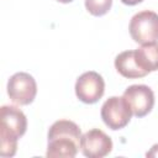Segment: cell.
Instances as JSON below:
<instances>
[{"instance_id": "cell-1", "label": "cell", "mask_w": 158, "mask_h": 158, "mask_svg": "<svg viewBox=\"0 0 158 158\" xmlns=\"http://www.w3.org/2000/svg\"><path fill=\"white\" fill-rule=\"evenodd\" d=\"M81 131L70 120H58L48 130L47 157L73 158L80 148Z\"/></svg>"}, {"instance_id": "cell-2", "label": "cell", "mask_w": 158, "mask_h": 158, "mask_svg": "<svg viewBox=\"0 0 158 158\" xmlns=\"http://www.w3.org/2000/svg\"><path fill=\"white\" fill-rule=\"evenodd\" d=\"M27 128L25 114L16 106L4 105L0 109V156L12 157L17 149V141Z\"/></svg>"}, {"instance_id": "cell-3", "label": "cell", "mask_w": 158, "mask_h": 158, "mask_svg": "<svg viewBox=\"0 0 158 158\" xmlns=\"http://www.w3.org/2000/svg\"><path fill=\"white\" fill-rule=\"evenodd\" d=\"M132 40L139 44L158 42V14L143 10L132 16L128 25Z\"/></svg>"}, {"instance_id": "cell-4", "label": "cell", "mask_w": 158, "mask_h": 158, "mask_svg": "<svg viewBox=\"0 0 158 158\" xmlns=\"http://www.w3.org/2000/svg\"><path fill=\"white\" fill-rule=\"evenodd\" d=\"M37 94V84L35 78L25 72L15 73L7 81V95L12 102L17 105L31 104Z\"/></svg>"}, {"instance_id": "cell-5", "label": "cell", "mask_w": 158, "mask_h": 158, "mask_svg": "<svg viewBox=\"0 0 158 158\" xmlns=\"http://www.w3.org/2000/svg\"><path fill=\"white\" fill-rule=\"evenodd\" d=\"M100 115L104 123L109 128L116 131L128 125L132 111L122 96H111L102 104Z\"/></svg>"}, {"instance_id": "cell-6", "label": "cell", "mask_w": 158, "mask_h": 158, "mask_svg": "<svg viewBox=\"0 0 158 158\" xmlns=\"http://www.w3.org/2000/svg\"><path fill=\"white\" fill-rule=\"evenodd\" d=\"M122 98L136 117L148 115L154 106V93L144 84H133L126 88Z\"/></svg>"}, {"instance_id": "cell-7", "label": "cell", "mask_w": 158, "mask_h": 158, "mask_svg": "<svg viewBox=\"0 0 158 158\" xmlns=\"http://www.w3.org/2000/svg\"><path fill=\"white\" fill-rule=\"evenodd\" d=\"M74 89L75 95L80 101L84 104H95L105 93V81L99 73L89 70L77 79Z\"/></svg>"}, {"instance_id": "cell-8", "label": "cell", "mask_w": 158, "mask_h": 158, "mask_svg": "<svg viewBox=\"0 0 158 158\" xmlns=\"http://www.w3.org/2000/svg\"><path fill=\"white\" fill-rule=\"evenodd\" d=\"M80 149L88 158H102L112 151V141L104 131L93 128L81 135Z\"/></svg>"}, {"instance_id": "cell-9", "label": "cell", "mask_w": 158, "mask_h": 158, "mask_svg": "<svg viewBox=\"0 0 158 158\" xmlns=\"http://www.w3.org/2000/svg\"><path fill=\"white\" fill-rule=\"evenodd\" d=\"M115 68L122 77L128 78V79L143 78L148 74L137 64V62L135 59V52L133 51L121 52L115 58Z\"/></svg>"}, {"instance_id": "cell-10", "label": "cell", "mask_w": 158, "mask_h": 158, "mask_svg": "<svg viewBox=\"0 0 158 158\" xmlns=\"http://www.w3.org/2000/svg\"><path fill=\"white\" fill-rule=\"evenodd\" d=\"M133 52L137 64L144 72L151 73L158 70V42L142 44Z\"/></svg>"}, {"instance_id": "cell-11", "label": "cell", "mask_w": 158, "mask_h": 158, "mask_svg": "<svg viewBox=\"0 0 158 158\" xmlns=\"http://www.w3.org/2000/svg\"><path fill=\"white\" fill-rule=\"evenodd\" d=\"M112 0H85V7L88 12L94 16H102L111 9Z\"/></svg>"}, {"instance_id": "cell-12", "label": "cell", "mask_w": 158, "mask_h": 158, "mask_svg": "<svg viewBox=\"0 0 158 158\" xmlns=\"http://www.w3.org/2000/svg\"><path fill=\"white\" fill-rule=\"evenodd\" d=\"M147 157H158V144H153L152 148L146 153Z\"/></svg>"}, {"instance_id": "cell-13", "label": "cell", "mask_w": 158, "mask_h": 158, "mask_svg": "<svg viewBox=\"0 0 158 158\" xmlns=\"http://www.w3.org/2000/svg\"><path fill=\"white\" fill-rule=\"evenodd\" d=\"M143 0H121V2H123L125 5H130V6H133V5H137L139 2H142Z\"/></svg>"}, {"instance_id": "cell-14", "label": "cell", "mask_w": 158, "mask_h": 158, "mask_svg": "<svg viewBox=\"0 0 158 158\" xmlns=\"http://www.w3.org/2000/svg\"><path fill=\"white\" fill-rule=\"evenodd\" d=\"M57 1H59V2H63V4H68V2H72L73 0H57Z\"/></svg>"}]
</instances>
